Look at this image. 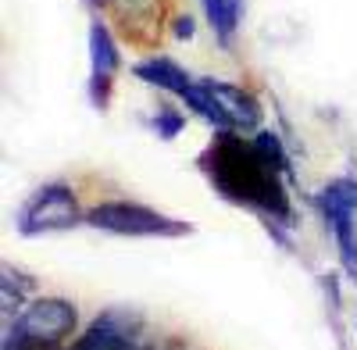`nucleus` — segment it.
<instances>
[{"mask_svg": "<svg viewBox=\"0 0 357 350\" xmlns=\"http://www.w3.org/2000/svg\"><path fill=\"white\" fill-rule=\"evenodd\" d=\"M200 172L218 197H225L236 208L257 211L272 222H289V190L293 165L282 147V139L272 129H257L243 136L236 129H215L211 143L200 154Z\"/></svg>", "mask_w": 357, "mask_h": 350, "instance_id": "nucleus-1", "label": "nucleus"}, {"mask_svg": "<svg viewBox=\"0 0 357 350\" xmlns=\"http://www.w3.org/2000/svg\"><path fill=\"white\" fill-rule=\"evenodd\" d=\"M86 222L114 236H186L190 232L186 222H175L139 200H100L86 211Z\"/></svg>", "mask_w": 357, "mask_h": 350, "instance_id": "nucleus-2", "label": "nucleus"}, {"mask_svg": "<svg viewBox=\"0 0 357 350\" xmlns=\"http://www.w3.org/2000/svg\"><path fill=\"white\" fill-rule=\"evenodd\" d=\"M22 236H40V232H65L72 225H79V197L68 183L54 179L36 186L25 197V204L18 208L15 218Z\"/></svg>", "mask_w": 357, "mask_h": 350, "instance_id": "nucleus-3", "label": "nucleus"}, {"mask_svg": "<svg viewBox=\"0 0 357 350\" xmlns=\"http://www.w3.org/2000/svg\"><path fill=\"white\" fill-rule=\"evenodd\" d=\"M314 208L321 211L325 222L333 225L347 268L357 275V225H354V215H357V179H333V183H325L314 193Z\"/></svg>", "mask_w": 357, "mask_h": 350, "instance_id": "nucleus-4", "label": "nucleus"}, {"mask_svg": "<svg viewBox=\"0 0 357 350\" xmlns=\"http://www.w3.org/2000/svg\"><path fill=\"white\" fill-rule=\"evenodd\" d=\"M72 326H75L72 304L43 300L18 322L15 343H8V350H57V343L72 333Z\"/></svg>", "mask_w": 357, "mask_h": 350, "instance_id": "nucleus-5", "label": "nucleus"}, {"mask_svg": "<svg viewBox=\"0 0 357 350\" xmlns=\"http://www.w3.org/2000/svg\"><path fill=\"white\" fill-rule=\"evenodd\" d=\"M122 72V50L118 40L111 36V29L93 18L89 22V104L97 111H107L111 104V86L114 75Z\"/></svg>", "mask_w": 357, "mask_h": 350, "instance_id": "nucleus-6", "label": "nucleus"}, {"mask_svg": "<svg viewBox=\"0 0 357 350\" xmlns=\"http://www.w3.org/2000/svg\"><path fill=\"white\" fill-rule=\"evenodd\" d=\"M204 86L218 100L222 114L229 119V129H236V132H257L261 129L264 107H261V100L254 93H247L243 86H232L225 79H204Z\"/></svg>", "mask_w": 357, "mask_h": 350, "instance_id": "nucleus-7", "label": "nucleus"}, {"mask_svg": "<svg viewBox=\"0 0 357 350\" xmlns=\"http://www.w3.org/2000/svg\"><path fill=\"white\" fill-rule=\"evenodd\" d=\"M132 75H136L139 82H146V86H154V90H161V93H172L175 100H183L186 90L197 82L183 65L175 61V57H165V54L146 57V61L132 65Z\"/></svg>", "mask_w": 357, "mask_h": 350, "instance_id": "nucleus-8", "label": "nucleus"}, {"mask_svg": "<svg viewBox=\"0 0 357 350\" xmlns=\"http://www.w3.org/2000/svg\"><path fill=\"white\" fill-rule=\"evenodd\" d=\"M200 8H204L207 25L215 29L218 43L229 50L236 33H240V22H243V0H200Z\"/></svg>", "mask_w": 357, "mask_h": 350, "instance_id": "nucleus-9", "label": "nucleus"}, {"mask_svg": "<svg viewBox=\"0 0 357 350\" xmlns=\"http://www.w3.org/2000/svg\"><path fill=\"white\" fill-rule=\"evenodd\" d=\"M118 4V18L132 33H154L161 25V0H111Z\"/></svg>", "mask_w": 357, "mask_h": 350, "instance_id": "nucleus-10", "label": "nucleus"}, {"mask_svg": "<svg viewBox=\"0 0 357 350\" xmlns=\"http://www.w3.org/2000/svg\"><path fill=\"white\" fill-rule=\"evenodd\" d=\"M151 129L158 132V139H175L178 132L186 129V114L178 111V107H172V104H158V111L151 114Z\"/></svg>", "mask_w": 357, "mask_h": 350, "instance_id": "nucleus-11", "label": "nucleus"}, {"mask_svg": "<svg viewBox=\"0 0 357 350\" xmlns=\"http://www.w3.org/2000/svg\"><path fill=\"white\" fill-rule=\"evenodd\" d=\"M175 40H193V18L190 15L175 18Z\"/></svg>", "mask_w": 357, "mask_h": 350, "instance_id": "nucleus-12", "label": "nucleus"}]
</instances>
